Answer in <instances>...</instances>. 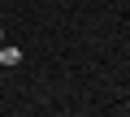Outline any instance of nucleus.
Segmentation results:
<instances>
[{"label": "nucleus", "instance_id": "f03ea898", "mask_svg": "<svg viewBox=\"0 0 130 117\" xmlns=\"http://www.w3.org/2000/svg\"><path fill=\"white\" fill-rule=\"evenodd\" d=\"M0 43H5V30H0Z\"/></svg>", "mask_w": 130, "mask_h": 117}, {"label": "nucleus", "instance_id": "f257e3e1", "mask_svg": "<svg viewBox=\"0 0 130 117\" xmlns=\"http://www.w3.org/2000/svg\"><path fill=\"white\" fill-rule=\"evenodd\" d=\"M0 65H22V48H5V43H0Z\"/></svg>", "mask_w": 130, "mask_h": 117}]
</instances>
